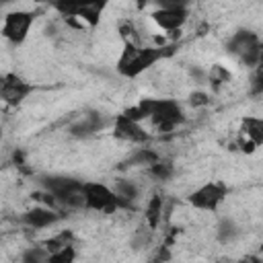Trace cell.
<instances>
[{
    "instance_id": "obj_25",
    "label": "cell",
    "mask_w": 263,
    "mask_h": 263,
    "mask_svg": "<svg viewBox=\"0 0 263 263\" xmlns=\"http://www.w3.org/2000/svg\"><path fill=\"white\" fill-rule=\"evenodd\" d=\"M261 80H263V76H261V70L257 68V72L253 74V80H251V82H253V92H255V95H259V92L263 90V82H261Z\"/></svg>"
},
{
    "instance_id": "obj_6",
    "label": "cell",
    "mask_w": 263,
    "mask_h": 263,
    "mask_svg": "<svg viewBox=\"0 0 263 263\" xmlns=\"http://www.w3.org/2000/svg\"><path fill=\"white\" fill-rule=\"evenodd\" d=\"M228 193H230V189L224 181H208V183L195 187L187 195V201L191 208H195L199 212H216L224 203Z\"/></svg>"
},
{
    "instance_id": "obj_23",
    "label": "cell",
    "mask_w": 263,
    "mask_h": 263,
    "mask_svg": "<svg viewBox=\"0 0 263 263\" xmlns=\"http://www.w3.org/2000/svg\"><path fill=\"white\" fill-rule=\"evenodd\" d=\"M158 160V154L156 152H152V150H148V148H140L134 156H132V162L134 164H154Z\"/></svg>"
},
{
    "instance_id": "obj_28",
    "label": "cell",
    "mask_w": 263,
    "mask_h": 263,
    "mask_svg": "<svg viewBox=\"0 0 263 263\" xmlns=\"http://www.w3.org/2000/svg\"><path fill=\"white\" fill-rule=\"evenodd\" d=\"M228 263H245V261H228Z\"/></svg>"
},
{
    "instance_id": "obj_4",
    "label": "cell",
    "mask_w": 263,
    "mask_h": 263,
    "mask_svg": "<svg viewBox=\"0 0 263 263\" xmlns=\"http://www.w3.org/2000/svg\"><path fill=\"white\" fill-rule=\"evenodd\" d=\"M43 191L60 205L82 208V181L66 175H49L41 181Z\"/></svg>"
},
{
    "instance_id": "obj_24",
    "label": "cell",
    "mask_w": 263,
    "mask_h": 263,
    "mask_svg": "<svg viewBox=\"0 0 263 263\" xmlns=\"http://www.w3.org/2000/svg\"><path fill=\"white\" fill-rule=\"evenodd\" d=\"M210 103V97L203 92V90H193L191 95H189V105L191 107H203V105H208Z\"/></svg>"
},
{
    "instance_id": "obj_17",
    "label": "cell",
    "mask_w": 263,
    "mask_h": 263,
    "mask_svg": "<svg viewBox=\"0 0 263 263\" xmlns=\"http://www.w3.org/2000/svg\"><path fill=\"white\" fill-rule=\"evenodd\" d=\"M76 257H78V253H76V247L72 242V245H66L62 249L51 251L47 257V263H76Z\"/></svg>"
},
{
    "instance_id": "obj_26",
    "label": "cell",
    "mask_w": 263,
    "mask_h": 263,
    "mask_svg": "<svg viewBox=\"0 0 263 263\" xmlns=\"http://www.w3.org/2000/svg\"><path fill=\"white\" fill-rule=\"evenodd\" d=\"M238 146H240V150H242V152H247V154H253V152L257 150V146H255L253 142L245 140V138H238Z\"/></svg>"
},
{
    "instance_id": "obj_11",
    "label": "cell",
    "mask_w": 263,
    "mask_h": 263,
    "mask_svg": "<svg viewBox=\"0 0 263 263\" xmlns=\"http://www.w3.org/2000/svg\"><path fill=\"white\" fill-rule=\"evenodd\" d=\"M60 212H55L53 208L49 205H33L29 208L27 212H23L21 220L25 226L29 228H35V230H43V228H49L53 226L55 222H60Z\"/></svg>"
},
{
    "instance_id": "obj_18",
    "label": "cell",
    "mask_w": 263,
    "mask_h": 263,
    "mask_svg": "<svg viewBox=\"0 0 263 263\" xmlns=\"http://www.w3.org/2000/svg\"><path fill=\"white\" fill-rule=\"evenodd\" d=\"M47 249L43 245H37V247H27L23 253H21V263H47Z\"/></svg>"
},
{
    "instance_id": "obj_15",
    "label": "cell",
    "mask_w": 263,
    "mask_h": 263,
    "mask_svg": "<svg viewBox=\"0 0 263 263\" xmlns=\"http://www.w3.org/2000/svg\"><path fill=\"white\" fill-rule=\"evenodd\" d=\"M117 33L123 41V45H140V33L132 18H119L117 21Z\"/></svg>"
},
{
    "instance_id": "obj_13",
    "label": "cell",
    "mask_w": 263,
    "mask_h": 263,
    "mask_svg": "<svg viewBox=\"0 0 263 263\" xmlns=\"http://www.w3.org/2000/svg\"><path fill=\"white\" fill-rule=\"evenodd\" d=\"M240 138L253 142L257 148L263 144V119L257 115H245L240 119Z\"/></svg>"
},
{
    "instance_id": "obj_5",
    "label": "cell",
    "mask_w": 263,
    "mask_h": 263,
    "mask_svg": "<svg viewBox=\"0 0 263 263\" xmlns=\"http://www.w3.org/2000/svg\"><path fill=\"white\" fill-rule=\"evenodd\" d=\"M226 51L234 55L240 64L255 68L261 62V39L257 33L240 29L234 35H230V39L226 41Z\"/></svg>"
},
{
    "instance_id": "obj_20",
    "label": "cell",
    "mask_w": 263,
    "mask_h": 263,
    "mask_svg": "<svg viewBox=\"0 0 263 263\" xmlns=\"http://www.w3.org/2000/svg\"><path fill=\"white\" fill-rule=\"evenodd\" d=\"M216 236H218V240H220V242H230V240H234V238L238 236V228H236V224H234L232 220L224 218V220L218 224Z\"/></svg>"
},
{
    "instance_id": "obj_14",
    "label": "cell",
    "mask_w": 263,
    "mask_h": 263,
    "mask_svg": "<svg viewBox=\"0 0 263 263\" xmlns=\"http://www.w3.org/2000/svg\"><path fill=\"white\" fill-rule=\"evenodd\" d=\"M101 127H103L101 115L92 113V115H84L80 121H76V123L70 127V134L76 136V138H88V136L97 134Z\"/></svg>"
},
{
    "instance_id": "obj_7",
    "label": "cell",
    "mask_w": 263,
    "mask_h": 263,
    "mask_svg": "<svg viewBox=\"0 0 263 263\" xmlns=\"http://www.w3.org/2000/svg\"><path fill=\"white\" fill-rule=\"evenodd\" d=\"M33 23H35L33 12H29V10H10V12L4 14L0 35L12 45H21L29 37V31H31Z\"/></svg>"
},
{
    "instance_id": "obj_16",
    "label": "cell",
    "mask_w": 263,
    "mask_h": 263,
    "mask_svg": "<svg viewBox=\"0 0 263 263\" xmlns=\"http://www.w3.org/2000/svg\"><path fill=\"white\" fill-rule=\"evenodd\" d=\"M162 208H164V201H162L160 195H152V197L148 199V205H146V222H148V226H150L152 230L160 224Z\"/></svg>"
},
{
    "instance_id": "obj_10",
    "label": "cell",
    "mask_w": 263,
    "mask_h": 263,
    "mask_svg": "<svg viewBox=\"0 0 263 263\" xmlns=\"http://www.w3.org/2000/svg\"><path fill=\"white\" fill-rule=\"evenodd\" d=\"M113 136L117 140H123V142H129V144H144V142H148V132L138 121H132L129 117H125L123 113H119L115 117Z\"/></svg>"
},
{
    "instance_id": "obj_21",
    "label": "cell",
    "mask_w": 263,
    "mask_h": 263,
    "mask_svg": "<svg viewBox=\"0 0 263 263\" xmlns=\"http://www.w3.org/2000/svg\"><path fill=\"white\" fill-rule=\"evenodd\" d=\"M173 171H175V166L168 160H160L158 158L154 164H150V175L156 177L158 181H168L173 177Z\"/></svg>"
},
{
    "instance_id": "obj_1",
    "label": "cell",
    "mask_w": 263,
    "mask_h": 263,
    "mask_svg": "<svg viewBox=\"0 0 263 263\" xmlns=\"http://www.w3.org/2000/svg\"><path fill=\"white\" fill-rule=\"evenodd\" d=\"M168 47H152V45H123L115 70L123 78H138L146 70H150L158 60L168 55Z\"/></svg>"
},
{
    "instance_id": "obj_8",
    "label": "cell",
    "mask_w": 263,
    "mask_h": 263,
    "mask_svg": "<svg viewBox=\"0 0 263 263\" xmlns=\"http://www.w3.org/2000/svg\"><path fill=\"white\" fill-rule=\"evenodd\" d=\"M33 92V84L27 82L25 78L12 74V72H4L2 76V84H0V101L8 107H18L23 105L29 95Z\"/></svg>"
},
{
    "instance_id": "obj_19",
    "label": "cell",
    "mask_w": 263,
    "mask_h": 263,
    "mask_svg": "<svg viewBox=\"0 0 263 263\" xmlns=\"http://www.w3.org/2000/svg\"><path fill=\"white\" fill-rule=\"evenodd\" d=\"M121 199H125V201H134L136 197H138V193H140V189H138V185L134 183V181H127V179H119L117 183H115V189H113Z\"/></svg>"
},
{
    "instance_id": "obj_12",
    "label": "cell",
    "mask_w": 263,
    "mask_h": 263,
    "mask_svg": "<svg viewBox=\"0 0 263 263\" xmlns=\"http://www.w3.org/2000/svg\"><path fill=\"white\" fill-rule=\"evenodd\" d=\"M105 8H107V2H78L74 18H78L86 27H97L101 23Z\"/></svg>"
},
{
    "instance_id": "obj_22",
    "label": "cell",
    "mask_w": 263,
    "mask_h": 263,
    "mask_svg": "<svg viewBox=\"0 0 263 263\" xmlns=\"http://www.w3.org/2000/svg\"><path fill=\"white\" fill-rule=\"evenodd\" d=\"M230 76H232V74H230V72H228L224 66L216 64V66L210 70V74H208V80H210V84H212V86H216V88H218L220 84L228 82V80H230Z\"/></svg>"
},
{
    "instance_id": "obj_3",
    "label": "cell",
    "mask_w": 263,
    "mask_h": 263,
    "mask_svg": "<svg viewBox=\"0 0 263 263\" xmlns=\"http://www.w3.org/2000/svg\"><path fill=\"white\" fill-rule=\"evenodd\" d=\"M132 205L129 201L121 199L109 185L99 181H82V208L103 214H113L121 208Z\"/></svg>"
},
{
    "instance_id": "obj_9",
    "label": "cell",
    "mask_w": 263,
    "mask_h": 263,
    "mask_svg": "<svg viewBox=\"0 0 263 263\" xmlns=\"http://www.w3.org/2000/svg\"><path fill=\"white\" fill-rule=\"evenodd\" d=\"M152 21L154 25L160 29V31H166V33H175L179 31L185 23H187V6L185 4H160L152 14Z\"/></svg>"
},
{
    "instance_id": "obj_27",
    "label": "cell",
    "mask_w": 263,
    "mask_h": 263,
    "mask_svg": "<svg viewBox=\"0 0 263 263\" xmlns=\"http://www.w3.org/2000/svg\"><path fill=\"white\" fill-rule=\"evenodd\" d=\"M0 142H2V125H0Z\"/></svg>"
},
{
    "instance_id": "obj_2",
    "label": "cell",
    "mask_w": 263,
    "mask_h": 263,
    "mask_svg": "<svg viewBox=\"0 0 263 263\" xmlns=\"http://www.w3.org/2000/svg\"><path fill=\"white\" fill-rule=\"evenodd\" d=\"M142 119H150L160 132H171L183 121V109L173 99H140L136 105Z\"/></svg>"
}]
</instances>
